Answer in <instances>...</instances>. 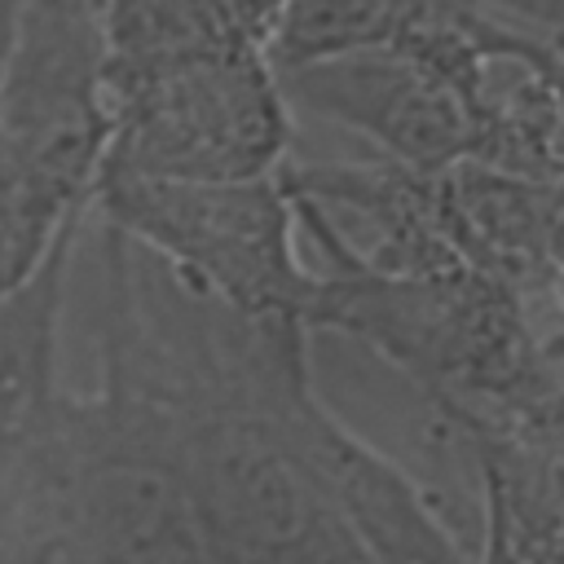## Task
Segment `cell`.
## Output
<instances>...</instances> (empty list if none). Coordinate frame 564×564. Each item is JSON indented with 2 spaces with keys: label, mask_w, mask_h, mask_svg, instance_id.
<instances>
[{
  "label": "cell",
  "mask_w": 564,
  "mask_h": 564,
  "mask_svg": "<svg viewBox=\"0 0 564 564\" xmlns=\"http://www.w3.org/2000/svg\"><path fill=\"white\" fill-rule=\"evenodd\" d=\"M0 564H53V485L44 511L13 524V533H0Z\"/></svg>",
  "instance_id": "obj_8"
},
{
  "label": "cell",
  "mask_w": 564,
  "mask_h": 564,
  "mask_svg": "<svg viewBox=\"0 0 564 564\" xmlns=\"http://www.w3.org/2000/svg\"><path fill=\"white\" fill-rule=\"evenodd\" d=\"M480 4L485 13L520 26V31H533L542 40H560V13H564V0H471Z\"/></svg>",
  "instance_id": "obj_9"
},
{
  "label": "cell",
  "mask_w": 564,
  "mask_h": 564,
  "mask_svg": "<svg viewBox=\"0 0 564 564\" xmlns=\"http://www.w3.org/2000/svg\"><path fill=\"white\" fill-rule=\"evenodd\" d=\"M101 229L137 242L181 286L238 313L304 326L313 269L300 251L295 207L278 181H145L101 172L88 194Z\"/></svg>",
  "instance_id": "obj_2"
},
{
  "label": "cell",
  "mask_w": 564,
  "mask_h": 564,
  "mask_svg": "<svg viewBox=\"0 0 564 564\" xmlns=\"http://www.w3.org/2000/svg\"><path fill=\"white\" fill-rule=\"evenodd\" d=\"M273 75L291 115L304 110L313 119H326L375 145V154L388 163L441 172L463 159L458 101L419 57L397 44L352 48Z\"/></svg>",
  "instance_id": "obj_5"
},
{
  "label": "cell",
  "mask_w": 564,
  "mask_h": 564,
  "mask_svg": "<svg viewBox=\"0 0 564 564\" xmlns=\"http://www.w3.org/2000/svg\"><path fill=\"white\" fill-rule=\"evenodd\" d=\"M419 0H278L260 44L273 70L392 44Z\"/></svg>",
  "instance_id": "obj_7"
},
{
  "label": "cell",
  "mask_w": 564,
  "mask_h": 564,
  "mask_svg": "<svg viewBox=\"0 0 564 564\" xmlns=\"http://www.w3.org/2000/svg\"><path fill=\"white\" fill-rule=\"evenodd\" d=\"M436 207L467 269L524 300H560V181L454 159L436 172Z\"/></svg>",
  "instance_id": "obj_6"
},
{
  "label": "cell",
  "mask_w": 564,
  "mask_h": 564,
  "mask_svg": "<svg viewBox=\"0 0 564 564\" xmlns=\"http://www.w3.org/2000/svg\"><path fill=\"white\" fill-rule=\"evenodd\" d=\"M295 441L366 564H480L432 494L326 401L317 370L295 397Z\"/></svg>",
  "instance_id": "obj_4"
},
{
  "label": "cell",
  "mask_w": 564,
  "mask_h": 564,
  "mask_svg": "<svg viewBox=\"0 0 564 564\" xmlns=\"http://www.w3.org/2000/svg\"><path fill=\"white\" fill-rule=\"evenodd\" d=\"M101 97L106 145L97 176L242 181L269 176L291 159L295 115L256 44H225L110 79Z\"/></svg>",
  "instance_id": "obj_3"
},
{
  "label": "cell",
  "mask_w": 564,
  "mask_h": 564,
  "mask_svg": "<svg viewBox=\"0 0 564 564\" xmlns=\"http://www.w3.org/2000/svg\"><path fill=\"white\" fill-rule=\"evenodd\" d=\"M53 564H207L172 410L141 357L101 326V383L44 410Z\"/></svg>",
  "instance_id": "obj_1"
},
{
  "label": "cell",
  "mask_w": 564,
  "mask_h": 564,
  "mask_svg": "<svg viewBox=\"0 0 564 564\" xmlns=\"http://www.w3.org/2000/svg\"><path fill=\"white\" fill-rule=\"evenodd\" d=\"M480 564H511L507 551H502V542L489 529H480Z\"/></svg>",
  "instance_id": "obj_10"
}]
</instances>
